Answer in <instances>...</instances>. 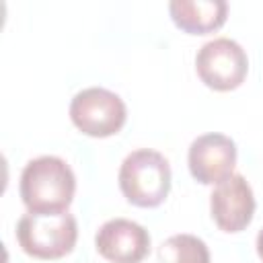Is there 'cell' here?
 Masks as SVG:
<instances>
[{"label":"cell","instance_id":"obj_1","mask_svg":"<svg viewBox=\"0 0 263 263\" xmlns=\"http://www.w3.org/2000/svg\"><path fill=\"white\" fill-rule=\"evenodd\" d=\"M18 191L31 214H60L74 199L76 177L64 158L45 154L25 164Z\"/></svg>","mask_w":263,"mask_h":263},{"label":"cell","instance_id":"obj_2","mask_svg":"<svg viewBox=\"0 0 263 263\" xmlns=\"http://www.w3.org/2000/svg\"><path fill=\"white\" fill-rule=\"evenodd\" d=\"M117 181L132 205L156 208L171 191V164L160 152L140 148L123 158Z\"/></svg>","mask_w":263,"mask_h":263},{"label":"cell","instance_id":"obj_3","mask_svg":"<svg viewBox=\"0 0 263 263\" xmlns=\"http://www.w3.org/2000/svg\"><path fill=\"white\" fill-rule=\"evenodd\" d=\"M78 222L74 214H31L27 212L16 224L18 247L35 259H62L76 247Z\"/></svg>","mask_w":263,"mask_h":263},{"label":"cell","instance_id":"obj_4","mask_svg":"<svg viewBox=\"0 0 263 263\" xmlns=\"http://www.w3.org/2000/svg\"><path fill=\"white\" fill-rule=\"evenodd\" d=\"M70 119L76 129L90 138L115 136L127 119L123 99L103 86H88L70 101Z\"/></svg>","mask_w":263,"mask_h":263},{"label":"cell","instance_id":"obj_5","mask_svg":"<svg viewBox=\"0 0 263 263\" xmlns=\"http://www.w3.org/2000/svg\"><path fill=\"white\" fill-rule=\"evenodd\" d=\"M195 70L201 82L218 92L238 88L249 72V58L240 43L216 37L203 43L195 55Z\"/></svg>","mask_w":263,"mask_h":263},{"label":"cell","instance_id":"obj_6","mask_svg":"<svg viewBox=\"0 0 263 263\" xmlns=\"http://www.w3.org/2000/svg\"><path fill=\"white\" fill-rule=\"evenodd\" d=\"M191 177L201 185H220L236 166V144L218 132L197 136L187 152Z\"/></svg>","mask_w":263,"mask_h":263},{"label":"cell","instance_id":"obj_7","mask_svg":"<svg viewBox=\"0 0 263 263\" xmlns=\"http://www.w3.org/2000/svg\"><path fill=\"white\" fill-rule=\"evenodd\" d=\"M255 195L249 181L242 175H232L214 187L210 195L212 220L222 232L245 230L255 216Z\"/></svg>","mask_w":263,"mask_h":263},{"label":"cell","instance_id":"obj_8","mask_svg":"<svg viewBox=\"0 0 263 263\" xmlns=\"http://www.w3.org/2000/svg\"><path fill=\"white\" fill-rule=\"evenodd\" d=\"M95 247L109 263H142L150 253V234L134 220L113 218L97 230Z\"/></svg>","mask_w":263,"mask_h":263},{"label":"cell","instance_id":"obj_9","mask_svg":"<svg viewBox=\"0 0 263 263\" xmlns=\"http://www.w3.org/2000/svg\"><path fill=\"white\" fill-rule=\"evenodd\" d=\"M168 12L183 33L208 35L226 23L228 4L224 0H173Z\"/></svg>","mask_w":263,"mask_h":263},{"label":"cell","instance_id":"obj_10","mask_svg":"<svg viewBox=\"0 0 263 263\" xmlns=\"http://www.w3.org/2000/svg\"><path fill=\"white\" fill-rule=\"evenodd\" d=\"M158 263H210L208 245L195 234H173L156 251Z\"/></svg>","mask_w":263,"mask_h":263},{"label":"cell","instance_id":"obj_11","mask_svg":"<svg viewBox=\"0 0 263 263\" xmlns=\"http://www.w3.org/2000/svg\"><path fill=\"white\" fill-rule=\"evenodd\" d=\"M255 247H257V255H259L261 261H263V228H261L259 234H257V242H255Z\"/></svg>","mask_w":263,"mask_h":263}]
</instances>
